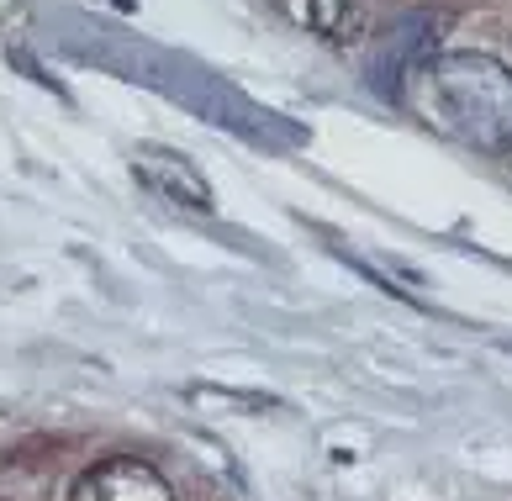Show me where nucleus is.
<instances>
[{
  "mask_svg": "<svg viewBox=\"0 0 512 501\" xmlns=\"http://www.w3.org/2000/svg\"><path fill=\"white\" fill-rule=\"evenodd\" d=\"M402 106L460 148L512 153V69L491 53H433L412 74Z\"/></svg>",
  "mask_w": 512,
  "mask_h": 501,
  "instance_id": "1",
  "label": "nucleus"
},
{
  "mask_svg": "<svg viewBox=\"0 0 512 501\" xmlns=\"http://www.w3.org/2000/svg\"><path fill=\"white\" fill-rule=\"evenodd\" d=\"M439 16L433 11H407L396 16V22L375 37L370 48V64H365V80L375 95H386V101H407V85L412 74L433 59V43H439Z\"/></svg>",
  "mask_w": 512,
  "mask_h": 501,
  "instance_id": "2",
  "label": "nucleus"
},
{
  "mask_svg": "<svg viewBox=\"0 0 512 501\" xmlns=\"http://www.w3.org/2000/svg\"><path fill=\"white\" fill-rule=\"evenodd\" d=\"M132 169H138V180L154 190V196H164L169 206L212 211V185H206V175L191 164V153L164 148V143H138L132 148Z\"/></svg>",
  "mask_w": 512,
  "mask_h": 501,
  "instance_id": "3",
  "label": "nucleus"
},
{
  "mask_svg": "<svg viewBox=\"0 0 512 501\" xmlns=\"http://www.w3.org/2000/svg\"><path fill=\"white\" fill-rule=\"evenodd\" d=\"M69 501H175V491H169V480L148 459L117 454L74 480Z\"/></svg>",
  "mask_w": 512,
  "mask_h": 501,
  "instance_id": "4",
  "label": "nucleus"
},
{
  "mask_svg": "<svg viewBox=\"0 0 512 501\" xmlns=\"http://www.w3.org/2000/svg\"><path fill=\"white\" fill-rule=\"evenodd\" d=\"M301 27H312L317 37H328V43L349 48L365 37V6L359 0H280Z\"/></svg>",
  "mask_w": 512,
  "mask_h": 501,
  "instance_id": "5",
  "label": "nucleus"
}]
</instances>
